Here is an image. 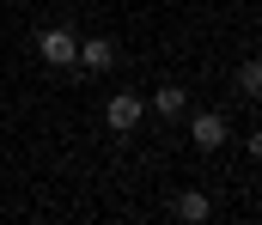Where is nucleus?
I'll list each match as a JSON object with an SVG mask.
<instances>
[{
	"instance_id": "1",
	"label": "nucleus",
	"mask_w": 262,
	"mask_h": 225,
	"mask_svg": "<svg viewBox=\"0 0 262 225\" xmlns=\"http://www.w3.org/2000/svg\"><path fill=\"white\" fill-rule=\"evenodd\" d=\"M37 55H43L49 67H73V55H79V37H73L67 24H49V31H37Z\"/></svg>"
},
{
	"instance_id": "2",
	"label": "nucleus",
	"mask_w": 262,
	"mask_h": 225,
	"mask_svg": "<svg viewBox=\"0 0 262 225\" xmlns=\"http://www.w3.org/2000/svg\"><path fill=\"white\" fill-rule=\"evenodd\" d=\"M140 116H146V104H140L134 91H116V97L104 104V122H110L116 134H134V128H140Z\"/></svg>"
},
{
	"instance_id": "3",
	"label": "nucleus",
	"mask_w": 262,
	"mask_h": 225,
	"mask_svg": "<svg viewBox=\"0 0 262 225\" xmlns=\"http://www.w3.org/2000/svg\"><path fill=\"white\" fill-rule=\"evenodd\" d=\"M226 134H232V128H226V116H220V110H201L195 122H189V140H195L201 152H220V146H226Z\"/></svg>"
},
{
	"instance_id": "4",
	"label": "nucleus",
	"mask_w": 262,
	"mask_h": 225,
	"mask_svg": "<svg viewBox=\"0 0 262 225\" xmlns=\"http://www.w3.org/2000/svg\"><path fill=\"white\" fill-rule=\"evenodd\" d=\"M73 61H85L92 73H110V67H116V43H110V37H79V55H73Z\"/></svg>"
},
{
	"instance_id": "5",
	"label": "nucleus",
	"mask_w": 262,
	"mask_h": 225,
	"mask_svg": "<svg viewBox=\"0 0 262 225\" xmlns=\"http://www.w3.org/2000/svg\"><path fill=\"white\" fill-rule=\"evenodd\" d=\"M207 213H213V207H207L201 189H183V195H177V219H183V225H201Z\"/></svg>"
},
{
	"instance_id": "6",
	"label": "nucleus",
	"mask_w": 262,
	"mask_h": 225,
	"mask_svg": "<svg viewBox=\"0 0 262 225\" xmlns=\"http://www.w3.org/2000/svg\"><path fill=\"white\" fill-rule=\"evenodd\" d=\"M152 110H159V116H183V110H189V91H183V85H159V91H152Z\"/></svg>"
},
{
	"instance_id": "7",
	"label": "nucleus",
	"mask_w": 262,
	"mask_h": 225,
	"mask_svg": "<svg viewBox=\"0 0 262 225\" xmlns=\"http://www.w3.org/2000/svg\"><path fill=\"white\" fill-rule=\"evenodd\" d=\"M238 91H244V97H256V91H262V67H256V61L238 67Z\"/></svg>"
}]
</instances>
